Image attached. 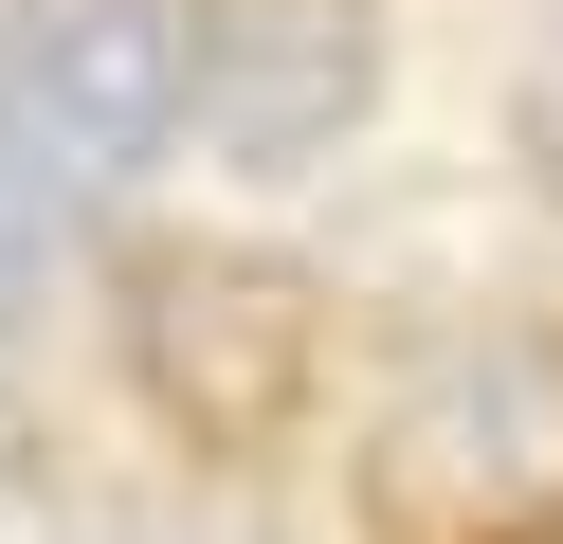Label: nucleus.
<instances>
[{"label":"nucleus","instance_id":"f257e3e1","mask_svg":"<svg viewBox=\"0 0 563 544\" xmlns=\"http://www.w3.org/2000/svg\"><path fill=\"white\" fill-rule=\"evenodd\" d=\"M128 381L200 435V454H273L328 381V290L291 254H128Z\"/></svg>","mask_w":563,"mask_h":544},{"label":"nucleus","instance_id":"f03ea898","mask_svg":"<svg viewBox=\"0 0 563 544\" xmlns=\"http://www.w3.org/2000/svg\"><path fill=\"white\" fill-rule=\"evenodd\" d=\"M183 127V19L164 0H0V164L37 200H128Z\"/></svg>","mask_w":563,"mask_h":544},{"label":"nucleus","instance_id":"7ed1b4c3","mask_svg":"<svg viewBox=\"0 0 563 544\" xmlns=\"http://www.w3.org/2000/svg\"><path fill=\"white\" fill-rule=\"evenodd\" d=\"M183 109H200V145L236 181H309L382 109V0H200Z\"/></svg>","mask_w":563,"mask_h":544},{"label":"nucleus","instance_id":"20e7f679","mask_svg":"<svg viewBox=\"0 0 563 544\" xmlns=\"http://www.w3.org/2000/svg\"><path fill=\"white\" fill-rule=\"evenodd\" d=\"M382 490H400V508H545L563 490V345H545V326L437 345L418 399L382 418Z\"/></svg>","mask_w":563,"mask_h":544},{"label":"nucleus","instance_id":"39448f33","mask_svg":"<svg viewBox=\"0 0 563 544\" xmlns=\"http://www.w3.org/2000/svg\"><path fill=\"white\" fill-rule=\"evenodd\" d=\"M509 164H527V181L563 200V19L527 36V73H509Z\"/></svg>","mask_w":563,"mask_h":544},{"label":"nucleus","instance_id":"423d86ee","mask_svg":"<svg viewBox=\"0 0 563 544\" xmlns=\"http://www.w3.org/2000/svg\"><path fill=\"white\" fill-rule=\"evenodd\" d=\"M0 326H19V218H0Z\"/></svg>","mask_w":563,"mask_h":544}]
</instances>
